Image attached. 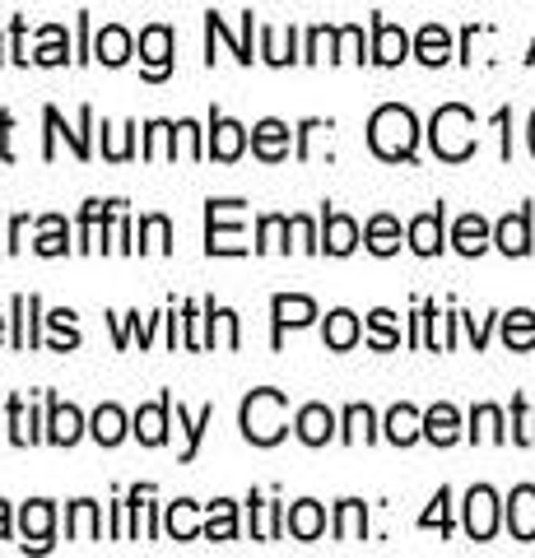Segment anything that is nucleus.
Here are the masks:
<instances>
[{"label":"nucleus","mask_w":535,"mask_h":558,"mask_svg":"<svg viewBox=\"0 0 535 558\" xmlns=\"http://www.w3.org/2000/svg\"><path fill=\"white\" fill-rule=\"evenodd\" d=\"M321 51L336 61V28H313V33H307V51H303V61H321Z\"/></svg>","instance_id":"50"},{"label":"nucleus","mask_w":535,"mask_h":558,"mask_svg":"<svg viewBox=\"0 0 535 558\" xmlns=\"http://www.w3.org/2000/svg\"><path fill=\"white\" fill-rule=\"evenodd\" d=\"M168 535L172 539H196L200 535V521H196V502L192 498H178L168 508Z\"/></svg>","instance_id":"38"},{"label":"nucleus","mask_w":535,"mask_h":558,"mask_svg":"<svg viewBox=\"0 0 535 558\" xmlns=\"http://www.w3.org/2000/svg\"><path fill=\"white\" fill-rule=\"evenodd\" d=\"M364 242H368V252H377V256H391L396 247H401V223H396L391 215H373V219H368V233H364Z\"/></svg>","instance_id":"31"},{"label":"nucleus","mask_w":535,"mask_h":558,"mask_svg":"<svg viewBox=\"0 0 535 558\" xmlns=\"http://www.w3.org/2000/svg\"><path fill=\"white\" fill-rule=\"evenodd\" d=\"M471 438L475 442H503V414H498V405H479L471 414Z\"/></svg>","instance_id":"44"},{"label":"nucleus","mask_w":535,"mask_h":558,"mask_svg":"<svg viewBox=\"0 0 535 558\" xmlns=\"http://www.w3.org/2000/svg\"><path fill=\"white\" fill-rule=\"evenodd\" d=\"M465 531H471V539H494L498 531V498L494 488H471V498H465Z\"/></svg>","instance_id":"9"},{"label":"nucleus","mask_w":535,"mask_h":558,"mask_svg":"<svg viewBox=\"0 0 535 558\" xmlns=\"http://www.w3.org/2000/svg\"><path fill=\"white\" fill-rule=\"evenodd\" d=\"M0 340H5V317H0Z\"/></svg>","instance_id":"60"},{"label":"nucleus","mask_w":535,"mask_h":558,"mask_svg":"<svg viewBox=\"0 0 535 558\" xmlns=\"http://www.w3.org/2000/svg\"><path fill=\"white\" fill-rule=\"evenodd\" d=\"M0 61H5V51H0Z\"/></svg>","instance_id":"62"},{"label":"nucleus","mask_w":535,"mask_h":558,"mask_svg":"<svg viewBox=\"0 0 535 558\" xmlns=\"http://www.w3.org/2000/svg\"><path fill=\"white\" fill-rule=\"evenodd\" d=\"M0 539H10V502L0 498Z\"/></svg>","instance_id":"58"},{"label":"nucleus","mask_w":535,"mask_h":558,"mask_svg":"<svg viewBox=\"0 0 535 558\" xmlns=\"http://www.w3.org/2000/svg\"><path fill=\"white\" fill-rule=\"evenodd\" d=\"M289 223H293V238H299V247H303V252H321V238H317V229H313V219L293 215Z\"/></svg>","instance_id":"52"},{"label":"nucleus","mask_w":535,"mask_h":558,"mask_svg":"<svg viewBox=\"0 0 535 558\" xmlns=\"http://www.w3.org/2000/svg\"><path fill=\"white\" fill-rule=\"evenodd\" d=\"M219 330H223V344L238 349V317H233L229 307H219Z\"/></svg>","instance_id":"55"},{"label":"nucleus","mask_w":535,"mask_h":558,"mask_svg":"<svg viewBox=\"0 0 535 558\" xmlns=\"http://www.w3.org/2000/svg\"><path fill=\"white\" fill-rule=\"evenodd\" d=\"M47 326L57 330V340H51V349H57V354H65V349L80 344V330H75V312H71V307H57V312L47 317Z\"/></svg>","instance_id":"46"},{"label":"nucleus","mask_w":535,"mask_h":558,"mask_svg":"<svg viewBox=\"0 0 535 558\" xmlns=\"http://www.w3.org/2000/svg\"><path fill=\"white\" fill-rule=\"evenodd\" d=\"M354 247H358V223L350 215H336V209H326V215H321V252L350 256Z\"/></svg>","instance_id":"13"},{"label":"nucleus","mask_w":535,"mask_h":558,"mask_svg":"<svg viewBox=\"0 0 535 558\" xmlns=\"http://www.w3.org/2000/svg\"><path fill=\"white\" fill-rule=\"evenodd\" d=\"M326 344H331L336 354H344V349H354V344H358V317H354V312L336 307L331 317H326Z\"/></svg>","instance_id":"32"},{"label":"nucleus","mask_w":535,"mask_h":558,"mask_svg":"<svg viewBox=\"0 0 535 558\" xmlns=\"http://www.w3.org/2000/svg\"><path fill=\"white\" fill-rule=\"evenodd\" d=\"M215 424V405H205L196 418L186 414L182 405H178V428L186 433V451H182V461H196V451H200V438H205V428Z\"/></svg>","instance_id":"34"},{"label":"nucleus","mask_w":535,"mask_h":558,"mask_svg":"<svg viewBox=\"0 0 535 558\" xmlns=\"http://www.w3.org/2000/svg\"><path fill=\"white\" fill-rule=\"evenodd\" d=\"M428 140H434V154H438V159H447V163L471 159V154H475V117H471V108H461V102H447V108H438Z\"/></svg>","instance_id":"3"},{"label":"nucleus","mask_w":535,"mask_h":558,"mask_svg":"<svg viewBox=\"0 0 535 558\" xmlns=\"http://www.w3.org/2000/svg\"><path fill=\"white\" fill-rule=\"evenodd\" d=\"M270 312H275V349H280V340H284V330L293 326H307L317 317V303L313 299H303V293H275L270 299Z\"/></svg>","instance_id":"8"},{"label":"nucleus","mask_w":535,"mask_h":558,"mask_svg":"<svg viewBox=\"0 0 535 558\" xmlns=\"http://www.w3.org/2000/svg\"><path fill=\"white\" fill-rule=\"evenodd\" d=\"M424 438L438 442V447H452L461 438V414L452 405H434L424 414Z\"/></svg>","instance_id":"23"},{"label":"nucleus","mask_w":535,"mask_h":558,"mask_svg":"<svg viewBox=\"0 0 535 558\" xmlns=\"http://www.w3.org/2000/svg\"><path fill=\"white\" fill-rule=\"evenodd\" d=\"M243 149H247V126H238V121L215 112L210 117V145H205V154H215L219 163H233V159H243Z\"/></svg>","instance_id":"7"},{"label":"nucleus","mask_w":535,"mask_h":558,"mask_svg":"<svg viewBox=\"0 0 535 558\" xmlns=\"http://www.w3.org/2000/svg\"><path fill=\"white\" fill-rule=\"evenodd\" d=\"M368 330H373V349H396L401 344V330H396V312H387V307H377L373 317H368Z\"/></svg>","instance_id":"47"},{"label":"nucleus","mask_w":535,"mask_h":558,"mask_svg":"<svg viewBox=\"0 0 535 558\" xmlns=\"http://www.w3.org/2000/svg\"><path fill=\"white\" fill-rule=\"evenodd\" d=\"M526 61H535V47H531V57H526Z\"/></svg>","instance_id":"61"},{"label":"nucleus","mask_w":535,"mask_h":558,"mask_svg":"<svg viewBox=\"0 0 535 558\" xmlns=\"http://www.w3.org/2000/svg\"><path fill=\"white\" fill-rule=\"evenodd\" d=\"M10 126H14V117L10 112H0V159H14V149H10Z\"/></svg>","instance_id":"56"},{"label":"nucleus","mask_w":535,"mask_h":558,"mask_svg":"<svg viewBox=\"0 0 535 558\" xmlns=\"http://www.w3.org/2000/svg\"><path fill=\"white\" fill-rule=\"evenodd\" d=\"M122 205V201H89L80 209V252H94L98 247V233H102V223L112 219V209Z\"/></svg>","instance_id":"22"},{"label":"nucleus","mask_w":535,"mask_h":558,"mask_svg":"<svg viewBox=\"0 0 535 558\" xmlns=\"http://www.w3.org/2000/svg\"><path fill=\"white\" fill-rule=\"evenodd\" d=\"M38 438H42V433H38V424H33V410H24L20 396H10V442L28 447V442H38Z\"/></svg>","instance_id":"42"},{"label":"nucleus","mask_w":535,"mask_h":558,"mask_svg":"<svg viewBox=\"0 0 535 558\" xmlns=\"http://www.w3.org/2000/svg\"><path fill=\"white\" fill-rule=\"evenodd\" d=\"M410 57V38L387 20H373V61L377 65H401Z\"/></svg>","instance_id":"15"},{"label":"nucleus","mask_w":535,"mask_h":558,"mask_svg":"<svg viewBox=\"0 0 535 558\" xmlns=\"http://www.w3.org/2000/svg\"><path fill=\"white\" fill-rule=\"evenodd\" d=\"M200 322H205V317H196V303H186V307H182V326H186V349H205V336L196 330Z\"/></svg>","instance_id":"53"},{"label":"nucleus","mask_w":535,"mask_h":558,"mask_svg":"<svg viewBox=\"0 0 535 558\" xmlns=\"http://www.w3.org/2000/svg\"><path fill=\"white\" fill-rule=\"evenodd\" d=\"M494 242H498V247H503L508 256H526V252H531V215H526V209H516V215H508L503 223H498Z\"/></svg>","instance_id":"21"},{"label":"nucleus","mask_w":535,"mask_h":558,"mask_svg":"<svg viewBox=\"0 0 535 558\" xmlns=\"http://www.w3.org/2000/svg\"><path fill=\"white\" fill-rule=\"evenodd\" d=\"M205 535L210 539H238V508L229 498L210 502V517H205Z\"/></svg>","instance_id":"37"},{"label":"nucleus","mask_w":535,"mask_h":558,"mask_svg":"<svg viewBox=\"0 0 535 558\" xmlns=\"http://www.w3.org/2000/svg\"><path fill=\"white\" fill-rule=\"evenodd\" d=\"M112 326H117V349H126L131 336L141 340V344H149V326H154V317L141 322V312H126V322H117V317H112Z\"/></svg>","instance_id":"49"},{"label":"nucleus","mask_w":535,"mask_h":558,"mask_svg":"<svg viewBox=\"0 0 535 558\" xmlns=\"http://www.w3.org/2000/svg\"><path fill=\"white\" fill-rule=\"evenodd\" d=\"M368 145H373L377 159H387V163L414 159V145H420V121H414V112L401 108V102H387V108H377L373 121H368Z\"/></svg>","instance_id":"1"},{"label":"nucleus","mask_w":535,"mask_h":558,"mask_svg":"<svg viewBox=\"0 0 535 558\" xmlns=\"http://www.w3.org/2000/svg\"><path fill=\"white\" fill-rule=\"evenodd\" d=\"M42 121H47V145H42V159H57V135H65L71 140V149H75V159H89V126H94V108H80V131H65V121H61V112L57 108H47L42 112Z\"/></svg>","instance_id":"5"},{"label":"nucleus","mask_w":535,"mask_h":558,"mask_svg":"<svg viewBox=\"0 0 535 558\" xmlns=\"http://www.w3.org/2000/svg\"><path fill=\"white\" fill-rule=\"evenodd\" d=\"M289 233H293V223L284 215H266L262 223H256V252H275V247L289 252V242H284Z\"/></svg>","instance_id":"39"},{"label":"nucleus","mask_w":535,"mask_h":558,"mask_svg":"<svg viewBox=\"0 0 535 558\" xmlns=\"http://www.w3.org/2000/svg\"><path fill=\"white\" fill-rule=\"evenodd\" d=\"M233 205L238 201H210V205H205V223H210V233H205V252H210V256H243L247 252L243 229H238V223H223Z\"/></svg>","instance_id":"4"},{"label":"nucleus","mask_w":535,"mask_h":558,"mask_svg":"<svg viewBox=\"0 0 535 558\" xmlns=\"http://www.w3.org/2000/svg\"><path fill=\"white\" fill-rule=\"evenodd\" d=\"M33 252H38V256H65V252H71V233H65L61 215H47L38 223V242H33Z\"/></svg>","instance_id":"30"},{"label":"nucleus","mask_w":535,"mask_h":558,"mask_svg":"<svg viewBox=\"0 0 535 558\" xmlns=\"http://www.w3.org/2000/svg\"><path fill=\"white\" fill-rule=\"evenodd\" d=\"M452 242H457V252H461V256H479V252L489 247V223L479 219V215H461Z\"/></svg>","instance_id":"29"},{"label":"nucleus","mask_w":535,"mask_h":558,"mask_svg":"<svg viewBox=\"0 0 535 558\" xmlns=\"http://www.w3.org/2000/svg\"><path fill=\"white\" fill-rule=\"evenodd\" d=\"M205 33H210V43H229V47H233V57L243 61V65H252V10L243 14V38H233V33L223 28V20H219L215 10L205 14Z\"/></svg>","instance_id":"24"},{"label":"nucleus","mask_w":535,"mask_h":558,"mask_svg":"<svg viewBox=\"0 0 535 558\" xmlns=\"http://www.w3.org/2000/svg\"><path fill=\"white\" fill-rule=\"evenodd\" d=\"M447 502H452V494H447V488H438L434 508H428V512L420 517V526H438V531H452V517H447Z\"/></svg>","instance_id":"51"},{"label":"nucleus","mask_w":535,"mask_h":558,"mask_svg":"<svg viewBox=\"0 0 535 558\" xmlns=\"http://www.w3.org/2000/svg\"><path fill=\"white\" fill-rule=\"evenodd\" d=\"M531 149H535V117H531Z\"/></svg>","instance_id":"59"},{"label":"nucleus","mask_w":535,"mask_h":558,"mask_svg":"<svg viewBox=\"0 0 535 558\" xmlns=\"http://www.w3.org/2000/svg\"><path fill=\"white\" fill-rule=\"evenodd\" d=\"M503 340H508V349H531V344H535V312H526V307L508 312Z\"/></svg>","instance_id":"40"},{"label":"nucleus","mask_w":535,"mask_h":558,"mask_svg":"<svg viewBox=\"0 0 535 558\" xmlns=\"http://www.w3.org/2000/svg\"><path fill=\"white\" fill-rule=\"evenodd\" d=\"M387 438H391L396 447H410L414 438H424V414L414 410V405H396V410L387 414Z\"/></svg>","instance_id":"26"},{"label":"nucleus","mask_w":535,"mask_h":558,"mask_svg":"<svg viewBox=\"0 0 535 558\" xmlns=\"http://www.w3.org/2000/svg\"><path fill=\"white\" fill-rule=\"evenodd\" d=\"M252 502V512H256V526H252V535L256 539H280V531H284V508L280 502H262V498H247Z\"/></svg>","instance_id":"36"},{"label":"nucleus","mask_w":535,"mask_h":558,"mask_svg":"<svg viewBox=\"0 0 535 558\" xmlns=\"http://www.w3.org/2000/svg\"><path fill=\"white\" fill-rule=\"evenodd\" d=\"M131 131H135V126H122V135H112V140H108V159H112V163L131 159Z\"/></svg>","instance_id":"54"},{"label":"nucleus","mask_w":535,"mask_h":558,"mask_svg":"<svg viewBox=\"0 0 535 558\" xmlns=\"http://www.w3.org/2000/svg\"><path fill=\"white\" fill-rule=\"evenodd\" d=\"M65 535H71V539H98V535H102L98 502H89V498L71 502V512H65Z\"/></svg>","instance_id":"27"},{"label":"nucleus","mask_w":535,"mask_h":558,"mask_svg":"<svg viewBox=\"0 0 535 558\" xmlns=\"http://www.w3.org/2000/svg\"><path fill=\"white\" fill-rule=\"evenodd\" d=\"M293 38L299 33H284V28H262V61L270 65H289V61H303V57H293Z\"/></svg>","instance_id":"35"},{"label":"nucleus","mask_w":535,"mask_h":558,"mask_svg":"<svg viewBox=\"0 0 535 558\" xmlns=\"http://www.w3.org/2000/svg\"><path fill=\"white\" fill-rule=\"evenodd\" d=\"M252 149H256V159H266V163L289 159V126L284 121H275V117L256 121L252 126Z\"/></svg>","instance_id":"14"},{"label":"nucleus","mask_w":535,"mask_h":558,"mask_svg":"<svg viewBox=\"0 0 535 558\" xmlns=\"http://www.w3.org/2000/svg\"><path fill=\"white\" fill-rule=\"evenodd\" d=\"M168 414H172V396H159L154 405L135 410L131 433H135V438H141L145 447H163V442H168Z\"/></svg>","instance_id":"11"},{"label":"nucleus","mask_w":535,"mask_h":558,"mask_svg":"<svg viewBox=\"0 0 535 558\" xmlns=\"http://www.w3.org/2000/svg\"><path fill=\"white\" fill-rule=\"evenodd\" d=\"M364 535H368V508L358 498H344L336 508V539L350 545V539H364Z\"/></svg>","instance_id":"28"},{"label":"nucleus","mask_w":535,"mask_h":558,"mask_svg":"<svg viewBox=\"0 0 535 558\" xmlns=\"http://www.w3.org/2000/svg\"><path fill=\"white\" fill-rule=\"evenodd\" d=\"M414 57H420L424 65H442L447 57H452V33H447L442 24L420 28V38H414Z\"/></svg>","instance_id":"25"},{"label":"nucleus","mask_w":535,"mask_h":558,"mask_svg":"<svg viewBox=\"0 0 535 558\" xmlns=\"http://www.w3.org/2000/svg\"><path fill=\"white\" fill-rule=\"evenodd\" d=\"M284 526L293 539H317L326 531V512H321V502L313 498H303V502H293V508L284 512Z\"/></svg>","instance_id":"17"},{"label":"nucleus","mask_w":535,"mask_h":558,"mask_svg":"<svg viewBox=\"0 0 535 558\" xmlns=\"http://www.w3.org/2000/svg\"><path fill=\"white\" fill-rule=\"evenodd\" d=\"M89 433L102 442V447H117L126 438V414L117 410V405H98V414H94V424H89Z\"/></svg>","instance_id":"33"},{"label":"nucleus","mask_w":535,"mask_h":558,"mask_svg":"<svg viewBox=\"0 0 535 558\" xmlns=\"http://www.w3.org/2000/svg\"><path fill=\"white\" fill-rule=\"evenodd\" d=\"M293 428H299V438L307 447H326L336 438V414L326 410V405H303L299 418H293Z\"/></svg>","instance_id":"16"},{"label":"nucleus","mask_w":535,"mask_h":558,"mask_svg":"<svg viewBox=\"0 0 535 558\" xmlns=\"http://www.w3.org/2000/svg\"><path fill=\"white\" fill-rule=\"evenodd\" d=\"M508 526L516 539H535V488L522 484V488H512V498H508Z\"/></svg>","instance_id":"20"},{"label":"nucleus","mask_w":535,"mask_h":558,"mask_svg":"<svg viewBox=\"0 0 535 558\" xmlns=\"http://www.w3.org/2000/svg\"><path fill=\"white\" fill-rule=\"evenodd\" d=\"M131 33L122 28V24H108L94 38V61H102V65H126L131 61Z\"/></svg>","instance_id":"19"},{"label":"nucleus","mask_w":535,"mask_h":558,"mask_svg":"<svg viewBox=\"0 0 535 558\" xmlns=\"http://www.w3.org/2000/svg\"><path fill=\"white\" fill-rule=\"evenodd\" d=\"M141 57H145V80H168L172 70V28L149 24L141 33Z\"/></svg>","instance_id":"6"},{"label":"nucleus","mask_w":535,"mask_h":558,"mask_svg":"<svg viewBox=\"0 0 535 558\" xmlns=\"http://www.w3.org/2000/svg\"><path fill=\"white\" fill-rule=\"evenodd\" d=\"M51 526H57V508H51L47 498L24 502V512H20L24 549H47V545H51Z\"/></svg>","instance_id":"10"},{"label":"nucleus","mask_w":535,"mask_h":558,"mask_svg":"<svg viewBox=\"0 0 535 558\" xmlns=\"http://www.w3.org/2000/svg\"><path fill=\"white\" fill-rule=\"evenodd\" d=\"M289 433V400L284 391L262 387L243 400V438L256 447H275Z\"/></svg>","instance_id":"2"},{"label":"nucleus","mask_w":535,"mask_h":558,"mask_svg":"<svg viewBox=\"0 0 535 558\" xmlns=\"http://www.w3.org/2000/svg\"><path fill=\"white\" fill-rule=\"evenodd\" d=\"M24 229H28V219H24V215H20V219H14V223H10V242H5V247H10V252H20V242H24Z\"/></svg>","instance_id":"57"},{"label":"nucleus","mask_w":535,"mask_h":558,"mask_svg":"<svg viewBox=\"0 0 535 558\" xmlns=\"http://www.w3.org/2000/svg\"><path fill=\"white\" fill-rule=\"evenodd\" d=\"M65 51H71V43H65V28L47 24L38 51H33V61H38V65H65Z\"/></svg>","instance_id":"43"},{"label":"nucleus","mask_w":535,"mask_h":558,"mask_svg":"<svg viewBox=\"0 0 535 558\" xmlns=\"http://www.w3.org/2000/svg\"><path fill=\"white\" fill-rule=\"evenodd\" d=\"M344 442H373L377 438V428H373V410L368 405H350L344 410V433H340Z\"/></svg>","instance_id":"45"},{"label":"nucleus","mask_w":535,"mask_h":558,"mask_svg":"<svg viewBox=\"0 0 535 558\" xmlns=\"http://www.w3.org/2000/svg\"><path fill=\"white\" fill-rule=\"evenodd\" d=\"M141 252H172V223L163 215L141 219Z\"/></svg>","instance_id":"41"},{"label":"nucleus","mask_w":535,"mask_h":558,"mask_svg":"<svg viewBox=\"0 0 535 558\" xmlns=\"http://www.w3.org/2000/svg\"><path fill=\"white\" fill-rule=\"evenodd\" d=\"M47 442H57V447H75L84 438V414L75 405H61L57 396L47 400Z\"/></svg>","instance_id":"12"},{"label":"nucleus","mask_w":535,"mask_h":558,"mask_svg":"<svg viewBox=\"0 0 535 558\" xmlns=\"http://www.w3.org/2000/svg\"><path fill=\"white\" fill-rule=\"evenodd\" d=\"M410 247L420 256H438L442 252V205L428 209V215L410 219Z\"/></svg>","instance_id":"18"},{"label":"nucleus","mask_w":535,"mask_h":558,"mask_svg":"<svg viewBox=\"0 0 535 558\" xmlns=\"http://www.w3.org/2000/svg\"><path fill=\"white\" fill-rule=\"evenodd\" d=\"M336 61H364V28H336Z\"/></svg>","instance_id":"48"}]
</instances>
